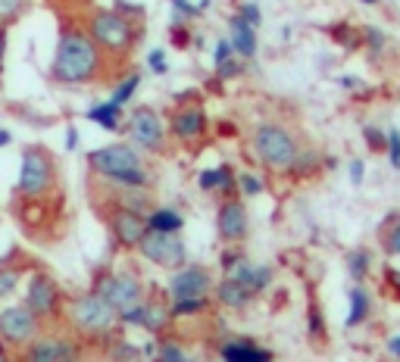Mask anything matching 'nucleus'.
I'll return each instance as SVG.
<instances>
[{"label": "nucleus", "instance_id": "1", "mask_svg": "<svg viewBox=\"0 0 400 362\" xmlns=\"http://www.w3.org/2000/svg\"><path fill=\"white\" fill-rule=\"evenodd\" d=\"M101 69H103V54L88 38V32L75 25H63L60 38H56L54 63H50V78L56 85L75 87L94 81L101 75Z\"/></svg>", "mask_w": 400, "mask_h": 362}, {"label": "nucleus", "instance_id": "2", "mask_svg": "<svg viewBox=\"0 0 400 362\" xmlns=\"http://www.w3.org/2000/svg\"><path fill=\"white\" fill-rule=\"evenodd\" d=\"M88 169L116 188H147L150 175L131 144H107L88 153Z\"/></svg>", "mask_w": 400, "mask_h": 362}, {"label": "nucleus", "instance_id": "3", "mask_svg": "<svg viewBox=\"0 0 400 362\" xmlns=\"http://www.w3.org/2000/svg\"><path fill=\"white\" fill-rule=\"evenodd\" d=\"M56 188V160L48 147L41 144H28L22 150V166L19 178H16V200L19 203H38Z\"/></svg>", "mask_w": 400, "mask_h": 362}, {"label": "nucleus", "instance_id": "4", "mask_svg": "<svg viewBox=\"0 0 400 362\" xmlns=\"http://www.w3.org/2000/svg\"><path fill=\"white\" fill-rule=\"evenodd\" d=\"M88 38L101 47V54H125L135 44L138 32L131 19L119 16L116 10H97L88 19Z\"/></svg>", "mask_w": 400, "mask_h": 362}, {"label": "nucleus", "instance_id": "5", "mask_svg": "<svg viewBox=\"0 0 400 362\" xmlns=\"http://www.w3.org/2000/svg\"><path fill=\"white\" fill-rule=\"evenodd\" d=\"M69 322H72L75 331H82V334H107L119 322V315H116V309L103 297H97L91 290V294L75 297L69 303Z\"/></svg>", "mask_w": 400, "mask_h": 362}, {"label": "nucleus", "instance_id": "6", "mask_svg": "<svg viewBox=\"0 0 400 362\" xmlns=\"http://www.w3.org/2000/svg\"><path fill=\"white\" fill-rule=\"evenodd\" d=\"M41 319L25 306V303H13V306L0 309V341L7 347H25L41 334Z\"/></svg>", "mask_w": 400, "mask_h": 362}, {"label": "nucleus", "instance_id": "7", "mask_svg": "<svg viewBox=\"0 0 400 362\" xmlns=\"http://www.w3.org/2000/svg\"><path fill=\"white\" fill-rule=\"evenodd\" d=\"M25 303L41 322H54L56 315L63 312V294H60V284L48 275V272H32L25 284Z\"/></svg>", "mask_w": 400, "mask_h": 362}, {"label": "nucleus", "instance_id": "8", "mask_svg": "<svg viewBox=\"0 0 400 362\" xmlns=\"http://www.w3.org/2000/svg\"><path fill=\"white\" fill-rule=\"evenodd\" d=\"M257 153L269 169H288L297 160V147H294L291 134L278 125H263L257 131Z\"/></svg>", "mask_w": 400, "mask_h": 362}, {"label": "nucleus", "instance_id": "9", "mask_svg": "<svg viewBox=\"0 0 400 362\" xmlns=\"http://www.w3.org/2000/svg\"><path fill=\"white\" fill-rule=\"evenodd\" d=\"M129 138L135 150H150V153H160L166 144V128L163 119L156 116V109L150 107H138L129 116Z\"/></svg>", "mask_w": 400, "mask_h": 362}, {"label": "nucleus", "instance_id": "10", "mask_svg": "<svg viewBox=\"0 0 400 362\" xmlns=\"http://www.w3.org/2000/svg\"><path fill=\"white\" fill-rule=\"evenodd\" d=\"M82 359V350L78 343L69 341V337H34L32 343L22 347V362H78Z\"/></svg>", "mask_w": 400, "mask_h": 362}, {"label": "nucleus", "instance_id": "11", "mask_svg": "<svg viewBox=\"0 0 400 362\" xmlns=\"http://www.w3.org/2000/svg\"><path fill=\"white\" fill-rule=\"evenodd\" d=\"M94 294L103 297L116 312H123V309L141 303V281L135 275H129V272H123V275H101L94 284Z\"/></svg>", "mask_w": 400, "mask_h": 362}, {"label": "nucleus", "instance_id": "12", "mask_svg": "<svg viewBox=\"0 0 400 362\" xmlns=\"http://www.w3.org/2000/svg\"><path fill=\"white\" fill-rule=\"evenodd\" d=\"M138 250L150 262H156V266H163V268L185 266V256H188L185 253V244L178 241V235H160V231H144Z\"/></svg>", "mask_w": 400, "mask_h": 362}, {"label": "nucleus", "instance_id": "13", "mask_svg": "<svg viewBox=\"0 0 400 362\" xmlns=\"http://www.w3.org/2000/svg\"><path fill=\"white\" fill-rule=\"evenodd\" d=\"M109 231H113V237L123 247H138L144 237V231H147V222H144L141 213H129V209H116L113 219H109Z\"/></svg>", "mask_w": 400, "mask_h": 362}, {"label": "nucleus", "instance_id": "14", "mask_svg": "<svg viewBox=\"0 0 400 362\" xmlns=\"http://www.w3.org/2000/svg\"><path fill=\"white\" fill-rule=\"evenodd\" d=\"M210 290V275H207L204 268H178L176 275L169 281V294L172 300H182V297H204Z\"/></svg>", "mask_w": 400, "mask_h": 362}, {"label": "nucleus", "instance_id": "15", "mask_svg": "<svg viewBox=\"0 0 400 362\" xmlns=\"http://www.w3.org/2000/svg\"><path fill=\"white\" fill-rule=\"evenodd\" d=\"M219 235L225 241H241L247 235V213L238 200L222 203V209H219Z\"/></svg>", "mask_w": 400, "mask_h": 362}, {"label": "nucleus", "instance_id": "16", "mask_svg": "<svg viewBox=\"0 0 400 362\" xmlns=\"http://www.w3.org/2000/svg\"><path fill=\"white\" fill-rule=\"evenodd\" d=\"M207 128V116L200 109H182V113L172 116V134L182 138V141H194L200 138Z\"/></svg>", "mask_w": 400, "mask_h": 362}, {"label": "nucleus", "instance_id": "17", "mask_svg": "<svg viewBox=\"0 0 400 362\" xmlns=\"http://www.w3.org/2000/svg\"><path fill=\"white\" fill-rule=\"evenodd\" d=\"M231 47L241 56H253V50H257V28L247 25L241 16L231 19Z\"/></svg>", "mask_w": 400, "mask_h": 362}, {"label": "nucleus", "instance_id": "18", "mask_svg": "<svg viewBox=\"0 0 400 362\" xmlns=\"http://www.w3.org/2000/svg\"><path fill=\"white\" fill-rule=\"evenodd\" d=\"M147 231H160V235H178L182 231V215L176 213V209H166V206H160V209H154V213L147 215Z\"/></svg>", "mask_w": 400, "mask_h": 362}, {"label": "nucleus", "instance_id": "19", "mask_svg": "<svg viewBox=\"0 0 400 362\" xmlns=\"http://www.w3.org/2000/svg\"><path fill=\"white\" fill-rule=\"evenodd\" d=\"M222 359L225 362H272V353L263 347H253V343H229V347H222Z\"/></svg>", "mask_w": 400, "mask_h": 362}, {"label": "nucleus", "instance_id": "20", "mask_svg": "<svg viewBox=\"0 0 400 362\" xmlns=\"http://www.w3.org/2000/svg\"><path fill=\"white\" fill-rule=\"evenodd\" d=\"M88 116L91 122H97L101 128H107V131H119V116H123V107H116V103H94V107L88 109Z\"/></svg>", "mask_w": 400, "mask_h": 362}, {"label": "nucleus", "instance_id": "21", "mask_svg": "<svg viewBox=\"0 0 400 362\" xmlns=\"http://www.w3.org/2000/svg\"><path fill=\"white\" fill-rule=\"evenodd\" d=\"M253 290H247L244 284H238L235 278H225L222 284H219V300L225 303V306H244L247 300H251Z\"/></svg>", "mask_w": 400, "mask_h": 362}, {"label": "nucleus", "instance_id": "22", "mask_svg": "<svg viewBox=\"0 0 400 362\" xmlns=\"http://www.w3.org/2000/svg\"><path fill=\"white\" fill-rule=\"evenodd\" d=\"M25 275L22 266H0V303L10 300V297L19 290V281Z\"/></svg>", "mask_w": 400, "mask_h": 362}, {"label": "nucleus", "instance_id": "23", "mask_svg": "<svg viewBox=\"0 0 400 362\" xmlns=\"http://www.w3.org/2000/svg\"><path fill=\"white\" fill-rule=\"evenodd\" d=\"M197 184H200L204 191H213V188H231L235 181H231V169L229 166H219V169H207V172H200Z\"/></svg>", "mask_w": 400, "mask_h": 362}, {"label": "nucleus", "instance_id": "24", "mask_svg": "<svg viewBox=\"0 0 400 362\" xmlns=\"http://www.w3.org/2000/svg\"><path fill=\"white\" fill-rule=\"evenodd\" d=\"M138 85H141V75L138 72H131L129 78H123L119 85L113 87V94H109V103H116V107H125V103L135 97V91H138Z\"/></svg>", "mask_w": 400, "mask_h": 362}, {"label": "nucleus", "instance_id": "25", "mask_svg": "<svg viewBox=\"0 0 400 362\" xmlns=\"http://www.w3.org/2000/svg\"><path fill=\"white\" fill-rule=\"evenodd\" d=\"M166 319H169V309H166V306H160V303H144V322H141V328L163 331Z\"/></svg>", "mask_w": 400, "mask_h": 362}, {"label": "nucleus", "instance_id": "26", "mask_svg": "<svg viewBox=\"0 0 400 362\" xmlns=\"http://www.w3.org/2000/svg\"><path fill=\"white\" fill-rule=\"evenodd\" d=\"M350 315H347V328L350 325H359L363 319H366V312H369V297H366V290L363 288H353L350 290Z\"/></svg>", "mask_w": 400, "mask_h": 362}, {"label": "nucleus", "instance_id": "27", "mask_svg": "<svg viewBox=\"0 0 400 362\" xmlns=\"http://www.w3.org/2000/svg\"><path fill=\"white\" fill-rule=\"evenodd\" d=\"M207 306V300L204 297H182V300H172V306H169V315H194V312H200V309Z\"/></svg>", "mask_w": 400, "mask_h": 362}, {"label": "nucleus", "instance_id": "28", "mask_svg": "<svg viewBox=\"0 0 400 362\" xmlns=\"http://www.w3.org/2000/svg\"><path fill=\"white\" fill-rule=\"evenodd\" d=\"M25 7H28V0H0V22H3V25L16 22L25 13Z\"/></svg>", "mask_w": 400, "mask_h": 362}, {"label": "nucleus", "instance_id": "29", "mask_svg": "<svg viewBox=\"0 0 400 362\" xmlns=\"http://www.w3.org/2000/svg\"><path fill=\"white\" fill-rule=\"evenodd\" d=\"M156 362H188V359H185L182 347H176V343H163V347H156Z\"/></svg>", "mask_w": 400, "mask_h": 362}, {"label": "nucleus", "instance_id": "30", "mask_svg": "<svg viewBox=\"0 0 400 362\" xmlns=\"http://www.w3.org/2000/svg\"><path fill=\"white\" fill-rule=\"evenodd\" d=\"M388 153H391V166L400 169V131H388Z\"/></svg>", "mask_w": 400, "mask_h": 362}, {"label": "nucleus", "instance_id": "31", "mask_svg": "<svg viewBox=\"0 0 400 362\" xmlns=\"http://www.w3.org/2000/svg\"><path fill=\"white\" fill-rule=\"evenodd\" d=\"M366 266H369V256L363 253V250L350 256V275H353V278H363V272H366Z\"/></svg>", "mask_w": 400, "mask_h": 362}, {"label": "nucleus", "instance_id": "32", "mask_svg": "<svg viewBox=\"0 0 400 362\" xmlns=\"http://www.w3.org/2000/svg\"><path fill=\"white\" fill-rule=\"evenodd\" d=\"M135 356H138V347H131V343H119V347H113L116 362H135Z\"/></svg>", "mask_w": 400, "mask_h": 362}, {"label": "nucleus", "instance_id": "33", "mask_svg": "<svg viewBox=\"0 0 400 362\" xmlns=\"http://www.w3.org/2000/svg\"><path fill=\"white\" fill-rule=\"evenodd\" d=\"M207 3H210V0H204V3H188V0H172V7H176L182 16H197V13H200V10L207 7Z\"/></svg>", "mask_w": 400, "mask_h": 362}, {"label": "nucleus", "instance_id": "34", "mask_svg": "<svg viewBox=\"0 0 400 362\" xmlns=\"http://www.w3.org/2000/svg\"><path fill=\"white\" fill-rule=\"evenodd\" d=\"M231 50H235V47H231V41H219V44H216V69H222L225 66V63H231Z\"/></svg>", "mask_w": 400, "mask_h": 362}, {"label": "nucleus", "instance_id": "35", "mask_svg": "<svg viewBox=\"0 0 400 362\" xmlns=\"http://www.w3.org/2000/svg\"><path fill=\"white\" fill-rule=\"evenodd\" d=\"M116 13L119 16H144V10H141V3H129V0H116Z\"/></svg>", "mask_w": 400, "mask_h": 362}, {"label": "nucleus", "instance_id": "36", "mask_svg": "<svg viewBox=\"0 0 400 362\" xmlns=\"http://www.w3.org/2000/svg\"><path fill=\"white\" fill-rule=\"evenodd\" d=\"M241 19H244L247 25L257 28L260 19H263V16H260V10H257V3H244V7H241Z\"/></svg>", "mask_w": 400, "mask_h": 362}, {"label": "nucleus", "instance_id": "37", "mask_svg": "<svg viewBox=\"0 0 400 362\" xmlns=\"http://www.w3.org/2000/svg\"><path fill=\"white\" fill-rule=\"evenodd\" d=\"M241 191L253 197V194H260V191H263V184H260L257 175H241Z\"/></svg>", "mask_w": 400, "mask_h": 362}, {"label": "nucleus", "instance_id": "38", "mask_svg": "<svg viewBox=\"0 0 400 362\" xmlns=\"http://www.w3.org/2000/svg\"><path fill=\"white\" fill-rule=\"evenodd\" d=\"M147 66L154 69V72H160V75H163V72H166V54H163V50H150Z\"/></svg>", "mask_w": 400, "mask_h": 362}, {"label": "nucleus", "instance_id": "39", "mask_svg": "<svg viewBox=\"0 0 400 362\" xmlns=\"http://www.w3.org/2000/svg\"><path fill=\"white\" fill-rule=\"evenodd\" d=\"M272 281V268H253V290H263Z\"/></svg>", "mask_w": 400, "mask_h": 362}, {"label": "nucleus", "instance_id": "40", "mask_svg": "<svg viewBox=\"0 0 400 362\" xmlns=\"http://www.w3.org/2000/svg\"><path fill=\"white\" fill-rule=\"evenodd\" d=\"M3 69H7V25L0 22V78H3Z\"/></svg>", "mask_w": 400, "mask_h": 362}, {"label": "nucleus", "instance_id": "41", "mask_svg": "<svg viewBox=\"0 0 400 362\" xmlns=\"http://www.w3.org/2000/svg\"><path fill=\"white\" fill-rule=\"evenodd\" d=\"M363 131H366V141H369V147H381V144H385V134L379 131V128H363Z\"/></svg>", "mask_w": 400, "mask_h": 362}, {"label": "nucleus", "instance_id": "42", "mask_svg": "<svg viewBox=\"0 0 400 362\" xmlns=\"http://www.w3.org/2000/svg\"><path fill=\"white\" fill-rule=\"evenodd\" d=\"M366 38H369V44H372V47H381V44H385V34H381L379 28H369Z\"/></svg>", "mask_w": 400, "mask_h": 362}, {"label": "nucleus", "instance_id": "43", "mask_svg": "<svg viewBox=\"0 0 400 362\" xmlns=\"http://www.w3.org/2000/svg\"><path fill=\"white\" fill-rule=\"evenodd\" d=\"M350 178L357 181V184L363 181V162H359V160H353V162H350Z\"/></svg>", "mask_w": 400, "mask_h": 362}, {"label": "nucleus", "instance_id": "44", "mask_svg": "<svg viewBox=\"0 0 400 362\" xmlns=\"http://www.w3.org/2000/svg\"><path fill=\"white\" fill-rule=\"evenodd\" d=\"M75 144H78V131H75V128H66V147L75 150Z\"/></svg>", "mask_w": 400, "mask_h": 362}, {"label": "nucleus", "instance_id": "45", "mask_svg": "<svg viewBox=\"0 0 400 362\" xmlns=\"http://www.w3.org/2000/svg\"><path fill=\"white\" fill-rule=\"evenodd\" d=\"M7 144H13V131L10 128H0V147H7Z\"/></svg>", "mask_w": 400, "mask_h": 362}, {"label": "nucleus", "instance_id": "46", "mask_svg": "<svg viewBox=\"0 0 400 362\" xmlns=\"http://www.w3.org/2000/svg\"><path fill=\"white\" fill-rule=\"evenodd\" d=\"M391 250H394V253H400V225L394 228V235H391Z\"/></svg>", "mask_w": 400, "mask_h": 362}, {"label": "nucleus", "instance_id": "47", "mask_svg": "<svg viewBox=\"0 0 400 362\" xmlns=\"http://www.w3.org/2000/svg\"><path fill=\"white\" fill-rule=\"evenodd\" d=\"M388 347H391V353H394V356H400V337H394V341L388 343Z\"/></svg>", "mask_w": 400, "mask_h": 362}, {"label": "nucleus", "instance_id": "48", "mask_svg": "<svg viewBox=\"0 0 400 362\" xmlns=\"http://www.w3.org/2000/svg\"><path fill=\"white\" fill-rule=\"evenodd\" d=\"M363 3H375V0H363Z\"/></svg>", "mask_w": 400, "mask_h": 362}]
</instances>
